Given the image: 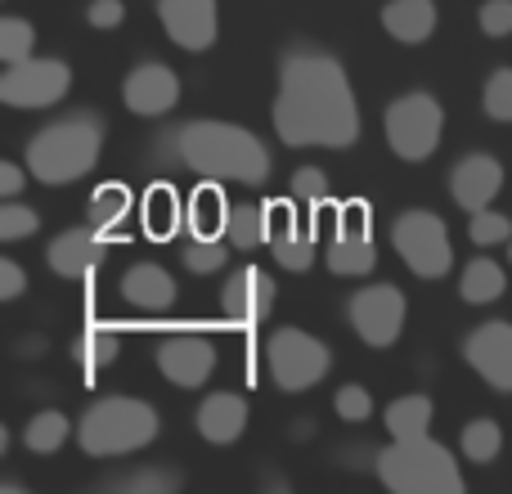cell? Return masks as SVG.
Listing matches in <instances>:
<instances>
[{
    "mask_svg": "<svg viewBox=\"0 0 512 494\" xmlns=\"http://www.w3.org/2000/svg\"><path fill=\"white\" fill-rule=\"evenodd\" d=\"M274 131L288 149H351L360 140V104L333 54L315 45L283 50Z\"/></svg>",
    "mask_w": 512,
    "mask_h": 494,
    "instance_id": "cell-1",
    "label": "cell"
},
{
    "mask_svg": "<svg viewBox=\"0 0 512 494\" xmlns=\"http://www.w3.org/2000/svg\"><path fill=\"white\" fill-rule=\"evenodd\" d=\"M158 158L185 167L203 180H234V185H265L270 153L252 131L234 122H185L158 135Z\"/></svg>",
    "mask_w": 512,
    "mask_h": 494,
    "instance_id": "cell-2",
    "label": "cell"
},
{
    "mask_svg": "<svg viewBox=\"0 0 512 494\" xmlns=\"http://www.w3.org/2000/svg\"><path fill=\"white\" fill-rule=\"evenodd\" d=\"M104 149V122L95 113H68L27 140V171L41 185H72L95 171Z\"/></svg>",
    "mask_w": 512,
    "mask_h": 494,
    "instance_id": "cell-3",
    "label": "cell"
},
{
    "mask_svg": "<svg viewBox=\"0 0 512 494\" xmlns=\"http://www.w3.org/2000/svg\"><path fill=\"white\" fill-rule=\"evenodd\" d=\"M373 468H378L382 486L396 494H463L459 463L432 436L391 441L387 450L373 454Z\"/></svg>",
    "mask_w": 512,
    "mask_h": 494,
    "instance_id": "cell-4",
    "label": "cell"
},
{
    "mask_svg": "<svg viewBox=\"0 0 512 494\" xmlns=\"http://www.w3.org/2000/svg\"><path fill=\"white\" fill-rule=\"evenodd\" d=\"M158 436V414L153 405L135 396H104L81 414L77 441L90 459H117V454H135Z\"/></svg>",
    "mask_w": 512,
    "mask_h": 494,
    "instance_id": "cell-5",
    "label": "cell"
},
{
    "mask_svg": "<svg viewBox=\"0 0 512 494\" xmlns=\"http://www.w3.org/2000/svg\"><path fill=\"white\" fill-rule=\"evenodd\" d=\"M387 126V144L396 158L405 162H423L441 149V131H445V108L436 95L427 90H414V95H400L396 104L382 117Z\"/></svg>",
    "mask_w": 512,
    "mask_h": 494,
    "instance_id": "cell-6",
    "label": "cell"
},
{
    "mask_svg": "<svg viewBox=\"0 0 512 494\" xmlns=\"http://www.w3.org/2000/svg\"><path fill=\"white\" fill-rule=\"evenodd\" d=\"M333 369V351L301 328H279L265 342V378L279 391H310Z\"/></svg>",
    "mask_w": 512,
    "mask_h": 494,
    "instance_id": "cell-7",
    "label": "cell"
},
{
    "mask_svg": "<svg viewBox=\"0 0 512 494\" xmlns=\"http://www.w3.org/2000/svg\"><path fill=\"white\" fill-rule=\"evenodd\" d=\"M396 252L405 256V265L418 279H445L454 265V247H450V230L436 212H405L396 221Z\"/></svg>",
    "mask_w": 512,
    "mask_h": 494,
    "instance_id": "cell-8",
    "label": "cell"
},
{
    "mask_svg": "<svg viewBox=\"0 0 512 494\" xmlns=\"http://www.w3.org/2000/svg\"><path fill=\"white\" fill-rule=\"evenodd\" d=\"M72 68L63 59H23L9 63V72L0 77V99L9 108H50L68 95Z\"/></svg>",
    "mask_w": 512,
    "mask_h": 494,
    "instance_id": "cell-9",
    "label": "cell"
},
{
    "mask_svg": "<svg viewBox=\"0 0 512 494\" xmlns=\"http://www.w3.org/2000/svg\"><path fill=\"white\" fill-rule=\"evenodd\" d=\"M351 328L360 333V342L369 346H396V337L405 333V292L391 288V283H369L360 288L351 301Z\"/></svg>",
    "mask_w": 512,
    "mask_h": 494,
    "instance_id": "cell-10",
    "label": "cell"
},
{
    "mask_svg": "<svg viewBox=\"0 0 512 494\" xmlns=\"http://www.w3.org/2000/svg\"><path fill=\"white\" fill-rule=\"evenodd\" d=\"M158 369L171 387H203L216 369V342L198 328H171L158 342Z\"/></svg>",
    "mask_w": 512,
    "mask_h": 494,
    "instance_id": "cell-11",
    "label": "cell"
},
{
    "mask_svg": "<svg viewBox=\"0 0 512 494\" xmlns=\"http://www.w3.org/2000/svg\"><path fill=\"white\" fill-rule=\"evenodd\" d=\"M378 265V247L369 234V203H346L337 212V234L328 243V270L342 279H364Z\"/></svg>",
    "mask_w": 512,
    "mask_h": 494,
    "instance_id": "cell-12",
    "label": "cell"
},
{
    "mask_svg": "<svg viewBox=\"0 0 512 494\" xmlns=\"http://www.w3.org/2000/svg\"><path fill=\"white\" fill-rule=\"evenodd\" d=\"M315 225L301 216L297 198H283V203H270V247L274 261L283 270H310L315 265Z\"/></svg>",
    "mask_w": 512,
    "mask_h": 494,
    "instance_id": "cell-13",
    "label": "cell"
},
{
    "mask_svg": "<svg viewBox=\"0 0 512 494\" xmlns=\"http://www.w3.org/2000/svg\"><path fill=\"white\" fill-rule=\"evenodd\" d=\"M274 301H279V288H274V279L265 270H256V265L239 270L230 283H225V292H221L225 319H230V324H239V328L265 324V319L274 315Z\"/></svg>",
    "mask_w": 512,
    "mask_h": 494,
    "instance_id": "cell-14",
    "label": "cell"
},
{
    "mask_svg": "<svg viewBox=\"0 0 512 494\" xmlns=\"http://www.w3.org/2000/svg\"><path fill=\"white\" fill-rule=\"evenodd\" d=\"M158 18L180 50H212L221 32L216 0H158Z\"/></svg>",
    "mask_w": 512,
    "mask_h": 494,
    "instance_id": "cell-15",
    "label": "cell"
},
{
    "mask_svg": "<svg viewBox=\"0 0 512 494\" xmlns=\"http://www.w3.org/2000/svg\"><path fill=\"white\" fill-rule=\"evenodd\" d=\"M463 355H468V364L499 391V396H508L512 391V324L490 319V324L472 328L468 342H463Z\"/></svg>",
    "mask_w": 512,
    "mask_h": 494,
    "instance_id": "cell-16",
    "label": "cell"
},
{
    "mask_svg": "<svg viewBox=\"0 0 512 494\" xmlns=\"http://www.w3.org/2000/svg\"><path fill=\"white\" fill-rule=\"evenodd\" d=\"M122 99L135 117H162L176 108L180 77L167 68V63L149 59V63H140V68H131V77H126V86H122Z\"/></svg>",
    "mask_w": 512,
    "mask_h": 494,
    "instance_id": "cell-17",
    "label": "cell"
},
{
    "mask_svg": "<svg viewBox=\"0 0 512 494\" xmlns=\"http://www.w3.org/2000/svg\"><path fill=\"white\" fill-rule=\"evenodd\" d=\"M499 189H504V167H499L490 153H468V158L454 162L450 194L463 212H481V207H490Z\"/></svg>",
    "mask_w": 512,
    "mask_h": 494,
    "instance_id": "cell-18",
    "label": "cell"
},
{
    "mask_svg": "<svg viewBox=\"0 0 512 494\" xmlns=\"http://www.w3.org/2000/svg\"><path fill=\"white\" fill-rule=\"evenodd\" d=\"M99 261H104V230H95V225L63 230L50 243V270L63 274V279H86V274L99 270Z\"/></svg>",
    "mask_w": 512,
    "mask_h": 494,
    "instance_id": "cell-19",
    "label": "cell"
},
{
    "mask_svg": "<svg viewBox=\"0 0 512 494\" xmlns=\"http://www.w3.org/2000/svg\"><path fill=\"white\" fill-rule=\"evenodd\" d=\"M243 427H248V405H243V396H234V391H216V396H207L203 405H198V436L212 445H234L243 436Z\"/></svg>",
    "mask_w": 512,
    "mask_h": 494,
    "instance_id": "cell-20",
    "label": "cell"
},
{
    "mask_svg": "<svg viewBox=\"0 0 512 494\" xmlns=\"http://www.w3.org/2000/svg\"><path fill=\"white\" fill-rule=\"evenodd\" d=\"M122 297H126V306H135V310H171L176 306V279L153 261L131 265L122 279Z\"/></svg>",
    "mask_w": 512,
    "mask_h": 494,
    "instance_id": "cell-21",
    "label": "cell"
},
{
    "mask_svg": "<svg viewBox=\"0 0 512 494\" xmlns=\"http://www.w3.org/2000/svg\"><path fill=\"white\" fill-rule=\"evenodd\" d=\"M382 27L396 36L400 45H423L436 32V5L432 0H391L382 9Z\"/></svg>",
    "mask_w": 512,
    "mask_h": 494,
    "instance_id": "cell-22",
    "label": "cell"
},
{
    "mask_svg": "<svg viewBox=\"0 0 512 494\" xmlns=\"http://www.w3.org/2000/svg\"><path fill=\"white\" fill-rule=\"evenodd\" d=\"M221 185V180H216ZM216 185H203L185 207V230L194 239H225V225H230V203L221 198Z\"/></svg>",
    "mask_w": 512,
    "mask_h": 494,
    "instance_id": "cell-23",
    "label": "cell"
},
{
    "mask_svg": "<svg viewBox=\"0 0 512 494\" xmlns=\"http://www.w3.org/2000/svg\"><path fill=\"white\" fill-rule=\"evenodd\" d=\"M180 225H185L180 194L171 185H153L149 194H144V234H149L153 243H167L180 234Z\"/></svg>",
    "mask_w": 512,
    "mask_h": 494,
    "instance_id": "cell-24",
    "label": "cell"
},
{
    "mask_svg": "<svg viewBox=\"0 0 512 494\" xmlns=\"http://www.w3.org/2000/svg\"><path fill=\"white\" fill-rule=\"evenodd\" d=\"M72 351H77V360L86 364L90 373L108 369V364H113L117 355H122V328L108 324V319H90V324L77 333Z\"/></svg>",
    "mask_w": 512,
    "mask_h": 494,
    "instance_id": "cell-25",
    "label": "cell"
},
{
    "mask_svg": "<svg viewBox=\"0 0 512 494\" xmlns=\"http://www.w3.org/2000/svg\"><path fill=\"white\" fill-rule=\"evenodd\" d=\"M225 239L243 252L270 243V203H239L230 207V225H225Z\"/></svg>",
    "mask_w": 512,
    "mask_h": 494,
    "instance_id": "cell-26",
    "label": "cell"
},
{
    "mask_svg": "<svg viewBox=\"0 0 512 494\" xmlns=\"http://www.w3.org/2000/svg\"><path fill=\"white\" fill-rule=\"evenodd\" d=\"M504 288H508V279H504V270H499L490 256L468 261V270H463V279H459V292H463L468 306H490V301L504 297Z\"/></svg>",
    "mask_w": 512,
    "mask_h": 494,
    "instance_id": "cell-27",
    "label": "cell"
},
{
    "mask_svg": "<svg viewBox=\"0 0 512 494\" xmlns=\"http://www.w3.org/2000/svg\"><path fill=\"white\" fill-rule=\"evenodd\" d=\"M432 427V400L427 396H400L387 405V432L391 441H409V436H427Z\"/></svg>",
    "mask_w": 512,
    "mask_h": 494,
    "instance_id": "cell-28",
    "label": "cell"
},
{
    "mask_svg": "<svg viewBox=\"0 0 512 494\" xmlns=\"http://www.w3.org/2000/svg\"><path fill=\"white\" fill-rule=\"evenodd\" d=\"M131 207H135L131 189L126 185H104V189H95V198H90V225L108 234V230H117V225L131 216Z\"/></svg>",
    "mask_w": 512,
    "mask_h": 494,
    "instance_id": "cell-29",
    "label": "cell"
},
{
    "mask_svg": "<svg viewBox=\"0 0 512 494\" xmlns=\"http://www.w3.org/2000/svg\"><path fill=\"white\" fill-rule=\"evenodd\" d=\"M63 441H68V418H63L59 409H45V414H36L32 423L23 427V445L32 454H54Z\"/></svg>",
    "mask_w": 512,
    "mask_h": 494,
    "instance_id": "cell-30",
    "label": "cell"
},
{
    "mask_svg": "<svg viewBox=\"0 0 512 494\" xmlns=\"http://www.w3.org/2000/svg\"><path fill=\"white\" fill-rule=\"evenodd\" d=\"M499 450H504V432H499L495 418H472V423L463 427V454H468L472 463H495Z\"/></svg>",
    "mask_w": 512,
    "mask_h": 494,
    "instance_id": "cell-31",
    "label": "cell"
},
{
    "mask_svg": "<svg viewBox=\"0 0 512 494\" xmlns=\"http://www.w3.org/2000/svg\"><path fill=\"white\" fill-rule=\"evenodd\" d=\"M104 490H113V494H171V490H180V472L140 468V472H126V477H113Z\"/></svg>",
    "mask_w": 512,
    "mask_h": 494,
    "instance_id": "cell-32",
    "label": "cell"
},
{
    "mask_svg": "<svg viewBox=\"0 0 512 494\" xmlns=\"http://www.w3.org/2000/svg\"><path fill=\"white\" fill-rule=\"evenodd\" d=\"M32 45H36V32L27 18H0V59L5 63H23L32 59Z\"/></svg>",
    "mask_w": 512,
    "mask_h": 494,
    "instance_id": "cell-33",
    "label": "cell"
},
{
    "mask_svg": "<svg viewBox=\"0 0 512 494\" xmlns=\"http://www.w3.org/2000/svg\"><path fill=\"white\" fill-rule=\"evenodd\" d=\"M230 239H194L185 247V270L189 274H216L230 261Z\"/></svg>",
    "mask_w": 512,
    "mask_h": 494,
    "instance_id": "cell-34",
    "label": "cell"
},
{
    "mask_svg": "<svg viewBox=\"0 0 512 494\" xmlns=\"http://www.w3.org/2000/svg\"><path fill=\"white\" fill-rule=\"evenodd\" d=\"M468 234H472V243H481V247H499V243L512 239V221H508L504 212H490V207H481V212H472Z\"/></svg>",
    "mask_w": 512,
    "mask_h": 494,
    "instance_id": "cell-35",
    "label": "cell"
},
{
    "mask_svg": "<svg viewBox=\"0 0 512 494\" xmlns=\"http://www.w3.org/2000/svg\"><path fill=\"white\" fill-rule=\"evenodd\" d=\"M481 104H486V117H495V122H512V68L490 72L486 90H481Z\"/></svg>",
    "mask_w": 512,
    "mask_h": 494,
    "instance_id": "cell-36",
    "label": "cell"
},
{
    "mask_svg": "<svg viewBox=\"0 0 512 494\" xmlns=\"http://www.w3.org/2000/svg\"><path fill=\"white\" fill-rule=\"evenodd\" d=\"M36 230H41V216H36L32 207L14 203V198L0 207V243H18V239H27V234H36Z\"/></svg>",
    "mask_w": 512,
    "mask_h": 494,
    "instance_id": "cell-37",
    "label": "cell"
},
{
    "mask_svg": "<svg viewBox=\"0 0 512 494\" xmlns=\"http://www.w3.org/2000/svg\"><path fill=\"white\" fill-rule=\"evenodd\" d=\"M292 198H297L301 207H324L328 203V176L319 167H301L297 176H292Z\"/></svg>",
    "mask_w": 512,
    "mask_h": 494,
    "instance_id": "cell-38",
    "label": "cell"
},
{
    "mask_svg": "<svg viewBox=\"0 0 512 494\" xmlns=\"http://www.w3.org/2000/svg\"><path fill=\"white\" fill-rule=\"evenodd\" d=\"M333 409H337V418H342V423H369V414H373V396L360 387V382H351V387L337 391Z\"/></svg>",
    "mask_w": 512,
    "mask_h": 494,
    "instance_id": "cell-39",
    "label": "cell"
},
{
    "mask_svg": "<svg viewBox=\"0 0 512 494\" xmlns=\"http://www.w3.org/2000/svg\"><path fill=\"white\" fill-rule=\"evenodd\" d=\"M481 32L495 36V41L512 36V0H486L481 5Z\"/></svg>",
    "mask_w": 512,
    "mask_h": 494,
    "instance_id": "cell-40",
    "label": "cell"
},
{
    "mask_svg": "<svg viewBox=\"0 0 512 494\" xmlns=\"http://www.w3.org/2000/svg\"><path fill=\"white\" fill-rule=\"evenodd\" d=\"M122 18H126L122 0H90V9H86V23L99 27V32H113V27H122Z\"/></svg>",
    "mask_w": 512,
    "mask_h": 494,
    "instance_id": "cell-41",
    "label": "cell"
},
{
    "mask_svg": "<svg viewBox=\"0 0 512 494\" xmlns=\"http://www.w3.org/2000/svg\"><path fill=\"white\" fill-rule=\"evenodd\" d=\"M23 288H27L23 265H18V261H0V301L23 297Z\"/></svg>",
    "mask_w": 512,
    "mask_h": 494,
    "instance_id": "cell-42",
    "label": "cell"
},
{
    "mask_svg": "<svg viewBox=\"0 0 512 494\" xmlns=\"http://www.w3.org/2000/svg\"><path fill=\"white\" fill-rule=\"evenodd\" d=\"M23 167H14V162H0V194L5 198H18V189H23Z\"/></svg>",
    "mask_w": 512,
    "mask_h": 494,
    "instance_id": "cell-43",
    "label": "cell"
},
{
    "mask_svg": "<svg viewBox=\"0 0 512 494\" xmlns=\"http://www.w3.org/2000/svg\"><path fill=\"white\" fill-rule=\"evenodd\" d=\"M508 261H512V239H508Z\"/></svg>",
    "mask_w": 512,
    "mask_h": 494,
    "instance_id": "cell-44",
    "label": "cell"
}]
</instances>
